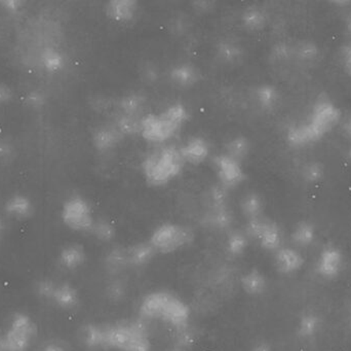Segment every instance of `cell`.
<instances>
[{
    "mask_svg": "<svg viewBox=\"0 0 351 351\" xmlns=\"http://www.w3.org/2000/svg\"><path fill=\"white\" fill-rule=\"evenodd\" d=\"M41 65L51 73L61 71L65 67L66 60L63 53L55 47H47L40 55Z\"/></svg>",
    "mask_w": 351,
    "mask_h": 351,
    "instance_id": "4316f807",
    "label": "cell"
},
{
    "mask_svg": "<svg viewBox=\"0 0 351 351\" xmlns=\"http://www.w3.org/2000/svg\"><path fill=\"white\" fill-rule=\"evenodd\" d=\"M61 218L67 228L80 233H90L96 222L92 206L80 195L71 196L64 202Z\"/></svg>",
    "mask_w": 351,
    "mask_h": 351,
    "instance_id": "ba28073f",
    "label": "cell"
},
{
    "mask_svg": "<svg viewBox=\"0 0 351 351\" xmlns=\"http://www.w3.org/2000/svg\"><path fill=\"white\" fill-rule=\"evenodd\" d=\"M38 333L36 323L32 317L25 313L12 315L8 327L2 332L4 350L27 351L30 350Z\"/></svg>",
    "mask_w": 351,
    "mask_h": 351,
    "instance_id": "5b68a950",
    "label": "cell"
},
{
    "mask_svg": "<svg viewBox=\"0 0 351 351\" xmlns=\"http://www.w3.org/2000/svg\"><path fill=\"white\" fill-rule=\"evenodd\" d=\"M342 121L339 107L327 96H319L306 119L289 126L286 141L291 148H302L317 144Z\"/></svg>",
    "mask_w": 351,
    "mask_h": 351,
    "instance_id": "7a4b0ae2",
    "label": "cell"
},
{
    "mask_svg": "<svg viewBox=\"0 0 351 351\" xmlns=\"http://www.w3.org/2000/svg\"><path fill=\"white\" fill-rule=\"evenodd\" d=\"M139 76L145 84H156L160 78V69L154 62H143L140 66Z\"/></svg>",
    "mask_w": 351,
    "mask_h": 351,
    "instance_id": "8d00e7d4",
    "label": "cell"
},
{
    "mask_svg": "<svg viewBox=\"0 0 351 351\" xmlns=\"http://www.w3.org/2000/svg\"><path fill=\"white\" fill-rule=\"evenodd\" d=\"M90 106L96 113H108L112 109H117V102L111 100L109 97L104 95L95 96L90 101Z\"/></svg>",
    "mask_w": 351,
    "mask_h": 351,
    "instance_id": "ab89813d",
    "label": "cell"
},
{
    "mask_svg": "<svg viewBox=\"0 0 351 351\" xmlns=\"http://www.w3.org/2000/svg\"><path fill=\"white\" fill-rule=\"evenodd\" d=\"M216 57L219 61L226 65H237L245 57L243 47L232 39H224L217 43Z\"/></svg>",
    "mask_w": 351,
    "mask_h": 351,
    "instance_id": "d6986e66",
    "label": "cell"
},
{
    "mask_svg": "<svg viewBox=\"0 0 351 351\" xmlns=\"http://www.w3.org/2000/svg\"><path fill=\"white\" fill-rule=\"evenodd\" d=\"M173 351H183V350H173Z\"/></svg>",
    "mask_w": 351,
    "mask_h": 351,
    "instance_id": "6f0895ef",
    "label": "cell"
},
{
    "mask_svg": "<svg viewBox=\"0 0 351 351\" xmlns=\"http://www.w3.org/2000/svg\"><path fill=\"white\" fill-rule=\"evenodd\" d=\"M40 351H66V350L62 344L58 343V342H51L45 346Z\"/></svg>",
    "mask_w": 351,
    "mask_h": 351,
    "instance_id": "681fc988",
    "label": "cell"
},
{
    "mask_svg": "<svg viewBox=\"0 0 351 351\" xmlns=\"http://www.w3.org/2000/svg\"><path fill=\"white\" fill-rule=\"evenodd\" d=\"M86 260V249L78 243H69L60 251L58 264L62 269L74 271L84 265Z\"/></svg>",
    "mask_w": 351,
    "mask_h": 351,
    "instance_id": "e0dca14e",
    "label": "cell"
},
{
    "mask_svg": "<svg viewBox=\"0 0 351 351\" xmlns=\"http://www.w3.org/2000/svg\"><path fill=\"white\" fill-rule=\"evenodd\" d=\"M193 239V231L188 227L176 223H165L154 229L149 242L156 253H172L191 245Z\"/></svg>",
    "mask_w": 351,
    "mask_h": 351,
    "instance_id": "8992f818",
    "label": "cell"
},
{
    "mask_svg": "<svg viewBox=\"0 0 351 351\" xmlns=\"http://www.w3.org/2000/svg\"><path fill=\"white\" fill-rule=\"evenodd\" d=\"M210 210L228 207L229 190L221 185H213L206 193Z\"/></svg>",
    "mask_w": 351,
    "mask_h": 351,
    "instance_id": "e575fe53",
    "label": "cell"
},
{
    "mask_svg": "<svg viewBox=\"0 0 351 351\" xmlns=\"http://www.w3.org/2000/svg\"><path fill=\"white\" fill-rule=\"evenodd\" d=\"M340 60L346 73L351 78V41L346 43L340 49Z\"/></svg>",
    "mask_w": 351,
    "mask_h": 351,
    "instance_id": "ee69618b",
    "label": "cell"
},
{
    "mask_svg": "<svg viewBox=\"0 0 351 351\" xmlns=\"http://www.w3.org/2000/svg\"><path fill=\"white\" fill-rule=\"evenodd\" d=\"M300 174L305 183L308 185H317V183H321L325 177V167L317 161H309L303 165Z\"/></svg>",
    "mask_w": 351,
    "mask_h": 351,
    "instance_id": "4dcf8cb0",
    "label": "cell"
},
{
    "mask_svg": "<svg viewBox=\"0 0 351 351\" xmlns=\"http://www.w3.org/2000/svg\"><path fill=\"white\" fill-rule=\"evenodd\" d=\"M241 286L247 294L257 296L265 291L266 280L261 272L251 270L241 278Z\"/></svg>",
    "mask_w": 351,
    "mask_h": 351,
    "instance_id": "83f0119b",
    "label": "cell"
},
{
    "mask_svg": "<svg viewBox=\"0 0 351 351\" xmlns=\"http://www.w3.org/2000/svg\"><path fill=\"white\" fill-rule=\"evenodd\" d=\"M342 131H343L344 136L351 141V115H348L346 119L341 121Z\"/></svg>",
    "mask_w": 351,
    "mask_h": 351,
    "instance_id": "c3c4849f",
    "label": "cell"
},
{
    "mask_svg": "<svg viewBox=\"0 0 351 351\" xmlns=\"http://www.w3.org/2000/svg\"><path fill=\"white\" fill-rule=\"evenodd\" d=\"M294 57V47L287 43H276L270 52V59L274 62H286Z\"/></svg>",
    "mask_w": 351,
    "mask_h": 351,
    "instance_id": "74e56055",
    "label": "cell"
},
{
    "mask_svg": "<svg viewBox=\"0 0 351 351\" xmlns=\"http://www.w3.org/2000/svg\"><path fill=\"white\" fill-rule=\"evenodd\" d=\"M14 93L12 88L4 82H0V105L8 104L12 100Z\"/></svg>",
    "mask_w": 351,
    "mask_h": 351,
    "instance_id": "bcb514c9",
    "label": "cell"
},
{
    "mask_svg": "<svg viewBox=\"0 0 351 351\" xmlns=\"http://www.w3.org/2000/svg\"><path fill=\"white\" fill-rule=\"evenodd\" d=\"M315 227L308 222H301L293 231L292 239L300 247H307L313 243L315 239Z\"/></svg>",
    "mask_w": 351,
    "mask_h": 351,
    "instance_id": "d590c367",
    "label": "cell"
},
{
    "mask_svg": "<svg viewBox=\"0 0 351 351\" xmlns=\"http://www.w3.org/2000/svg\"><path fill=\"white\" fill-rule=\"evenodd\" d=\"M319 45L311 41H300L294 47V57L302 63L313 64L319 59Z\"/></svg>",
    "mask_w": 351,
    "mask_h": 351,
    "instance_id": "f1b7e54d",
    "label": "cell"
},
{
    "mask_svg": "<svg viewBox=\"0 0 351 351\" xmlns=\"http://www.w3.org/2000/svg\"><path fill=\"white\" fill-rule=\"evenodd\" d=\"M241 21L247 30L257 32L267 26L268 16L259 6H249L241 12Z\"/></svg>",
    "mask_w": 351,
    "mask_h": 351,
    "instance_id": "44dd1931",
    "label": "cell"
},
{
    "mask_svg": "<svg viewBox=\"0 0 351 351\" xmlns=\"http://www.w3.org/2000/svg\"><path fill=\"white\" fill-rule=\"evenodd\" d=\"M319 328V321L317 317L313 315H305L299 325V333L303 337H311L315 335Z\"/></svg>",
    "mask_w": 351,
    "mask_h": 351,
    "instance_id": "f35d334b",
    "label": "cell"
},
{
    "mask_svg": "<svg viewBox=\"0 0 351 351\" xmlns=\"http://www.w3.org/2000/svg\"><path fill=\"white\" fill-rule=\"evenodd\" d=\"M105 264L111 272H119L121 270L129 267L128 249L114 247V249H111L105 258Z\"/></svg>",
    "mask_w": 351,
    "mask_h": 351,
    "instance_id": "f546056e",
    "label": "cell"
},
{
    "mask_svg": "<svg viewBox=\"0 0 351 351\" xmlns=\"http://www.w3.org/2000/svg\"><path fill=\"white\" fill-rule=\"evenodd\" d=\"M251 150L252 144L249 138L243 135H237L227 140L225 144L224 154L243 163L251 154Z\"/></svg>",
    "mask_w": 351,
    "mask_h": 351,
    "instance_id": "603a6c76",
    "label": "cell"
},
{
    "mask_svg": "<svg viewBox=\"0 0 351 351\" xmlns=\"http://www.w3.org/2000/svg\"><path fill=\"white\" fill-rule=\"evenodd\" d=\"M344 24H346V32H348V34L351 37V12H348V16H346Z\"/></svg>",
    "mask_w": 351,
    "mask_h": 351,
    "instance_id": "f5cc1de1",
    "label": "cell"
},
{
    "mask_svg": "<svg viewBox=\"0 0 351 351\" xmlns=\"http://www.w3.org/2000/svg\"><path fill=\"white\" fill-rule=\"evenodd\" d=\"M86 350L152 351L147 330L141 321H121L111 325L88 324L80 332Z\"/></svg>",
    "mask_w": 351,
    "mask_h": 351,
    "instance_id": "6da1fadb",
    "label": "cell"
},
{
    "mask_svg": "<svg viewBox=\"0 0 351 351\" xmlns=\"http://www.w3.org/2000/svg\"><path fill=\"white\" fill-rule=\"evenodd\" d=\"M204 224L217 230H227L233 223L232 212L228 207L213 208L204 216Z\"/></svg>",
    "mask_w": 351,
    "mask_h": 351,
    "instance_id": "484cf974",
    "label": "cell"
},
{
    "mask_svg": "<svg viewBox=\"0 0 351 351\" xmlns=\"http://www.w3.org/2000/svg\"><path fill=\"white\" fill-rule=\"evenodd\" d=\"M24 101L27 106L31 107V109H40L45 106L47 98H45V93L39 90H33L27 93Z\"/></svg>",
    "mask_w": 351,
    "mask_h": 351,
    "instance_id": "60d3db41",
    "label": "cell"
},
{
    "mask_svg": "<svg viewBox=\"0 0 351 351\" xmlns=\"http://www.w3.org/2000/svg\"><path fill=\"white\" fill-rule=\"evenodd\" d=\"M106 16L117 24H129L139 16L140 5L135 0H112L105 5Z\"/></svg>",
    "mask_w": 351,
    "mask_h": 351,
    "instance_id": "4fadbf2b",
    "label": "cell"
},
{
    "mask_svg": "<svg viewBox=\"0 0 351 351\" xmlns=\"http://www.w3.org/2000/svg\"><path fill=\"white\" fill-rule=\"evenodd\" d=\"M200 71L194 64L181 62L176 64L169 72V78L176 87L192 88L200 82Z\"/></svg>",
    "mask_w": 351,
    "mask_h": 351,
    "instance_id": "9a60e30c",
    "label": "cell"
},
{
    "mask_svg": "<svg viewBox=\"0 0 351 351\" xmlns=\"http://www.w3.org/2000/svg\"><path fill=\"white\" fill-rule=\"evenodd\" d=\"M249 245V237L241 231H232L227 237L226 249L231 256H241Z\"/></svg>",
    "mask_w": 351,
    "mask_h": 351,
    "instance_id": "d6a6232c",
    "label": "cell"
},
{
    "mask_svg": "<svg viewBox=\"0 0 351 351\" xmlns=\"http://www.w3.org/2000/svg\"><path fill=\"white\" fill-rule=\"evenodd\" d=\"M107 293H108L109 298L112 299V300H121L125 296V284L121 282V280H117L109 286Z\"/></svg>",
    "mask_w": 351,
    "mask_h": 351,
    "instance_id": "7bdbcfd3",
    "label": "cell"
},
{
    "mask_svg": "<svg viewBox=\"0 0 351 351\" xmlns=\"http://www.w3.org/2000/svg\"><path fill=\"white\" fill-rule=\"evenodd\" d=\"M180 131L181 129L173 124L162 111L160 113H148L142 117L140 135L148 144L164 146Z\"/></svg>",
    "mask_w": 351,
    "mask_h": 351,
    "instance_id": "9c48e42d",
    "label": "cell"
},
{
    "mask_svg": "<svg viewBox=\"0 0 351 351\" xmlns=\"http://www.w3.org/2000/svg\"><path fill=\"white\" fill-rule=\"evenodd\" d=\"M254 102L263 111H272L280 102V93L274 84H261L253 90Z\"/></svg>",
    "mask_w": 351,
    "mask_h": 351,
    "instance_id": "ac0fdd59",
    "label": "cell"
},
{
    "mask_svg": "<svg viewBox=\"0 0 351 351\" xmlns=\"http://www.w3.org/2000/svg\"><path fill=\"white\" fill-rule=\"evenodd\" d=\"M241 210L247 220L262 218L264 212L263 198L256 193H247L241 201Z\"/></svg>",
    "mask_w": 351,
    "mask_h": 351,
    "instance_id": "d4e9b609",
    "label": "cell"
},
{
    "mask_svg": "<svg viewBox=\"0 0 351 351\" xmlns=\"http://www.w3.org/2000/svg\"><path fill=\"white\" fill-rule=\"evenodd\" d=\"M332 4H334L335 6H338V8H348L351 5V1H348V0H340V1H332Z\"/></svg>",
    "mask_w": 351,
    "mask_h": 351,
    "instance_id": "816d5d0a",
    "label": "cell"
},
{
    "mask_svg": "<svg viewBox=\"0 0 351 351\" xmlns=\"http://www.w3.org/2000/svg\"><path fill=\"white\" fill-rule=\"evenodd\" d=\"M146 106H147V97L138 91L127 93L117 101L119 115H130V117H143Z\"/></svg>",
    "mask_w": 351,
    "mask_h": 351,
    "instance_id": "2e32d148",
    "label": "cell"
},
{
    "mask_svg": "<svg viewBox=\"0 0 351 351\" xmlns=\"http://www.w3.org/2000/svg\"><path fill=\"white\" fill-rule=\"evenodd\" d=\"M179 150L185 164H202L210 154V142L202 136L189 138Z\"/></svg>",
    "mask_w": 351,
    "mask_h": 351,
    "instance_id": "5bb4252c",
    "label": "cell"
},
{
    "mask_svg": "<svg viewBox=\"0 0 351 351\" xmlns=\"http://www.w3.org/2000/svg\"><path fill=\"white\" fill-rule=\"evenodd\" d=\"M34 293L40 300L47 301L63 310H73L80 302L78 291L68 282H58L49 278L37 280Z\"/></svg>",
    "mask_w": 351,
    "mask_h": 351,
    "instance_id": "52a82bcc",
    "label": "cell"
},
{
    "mask_svg": "<svg viewBox=\"0 0 351 351\" xmlns=\"http://www.w3.org/2000/svg\"><path fill=\"white\" fill-rule=\"evenodd\" d=\"M276 267L282 273L296 271L302 265V258L294 249H282L276 251Z\"/></svg>",
    "mask_w": 351,
    "mask_h": 351,
    "instance_id": "cb8c5ba5",
    "label": "cell"
},
{
    "mask_svg": "<svg viewBox=\"0 0 351 351\" xmlns=\"http://www.w3.org/2000/svg\"><path fill=\"white\" fill-rule=\"evenodd\" d=\"M90 234L95 238L98 239L99 241L110 242L117 234V229L110 220L100 218V220H96V222H95Z\"/></svg>",
    "mask_w": 351,
    "mask_h": 351,
    "instance_id": "836d02e7",
    "label": "cell"
},
{
    "mask_svg": "<svg viewBox=\"0 0 351 351\" xmlns=\"http://www.w3.org/2000/svg\"><path fill=\"white\" fill-rule=\"evenodd\" d=\"M24 2L19 1V0H4V1H0V5L2 6L4 10L8 12H18L22 10L24 6Z\"/></svg>",
    "mask_w": 351,
    "mask_h": 351,
    "instance_id": "f6af8a7d",
    "label": "cell"
},
{
    "mask_svg": "<svg viewBox=\"0 0 351 351\" xmlns=\"http://www.w3.org/2000/svg\"><path fill=\"white\" fill-rule=\"evenodd\" d=\"M16 156V150L12 141L8 139H0V162L8 163L12 162Z\"/></svg>",
    "mask_w": 351,
    "mask_h": 351,
    "instance_id": "b9f144b4",
    "label": "cell"
},
{
    "mask_svg": "<svg viewBox=\"0 0 351 351\" xmlns=\"http://www.w3.org/2000/svg\"><path fill=\"white\" fill-rule=\"evenodd\" d=\"M213 165L219 185H223L229 191L239 187L245 181V172L243 163L227 156L224 152L215 157Z\"/></svg>",
    "mask_w": 351,
    "mask_h": 351,
    "instance_id": "8fae6325",
    "label": "cell"
},
{
    "mask_svg": "<svg viewBox=\"0 0 351 351\" xmlns=\"http://www.w3.org/2000/svg\"><path fill=\"white\" fill-rule=\"evenodd\" d=\"M184 165L179 148L160 146L142 161V174L152 187H165L181 174Z\"/></svg>",
    "mask_w": 351,
    "mask_h": 351,
    "instance_id": "3957f363",
    "label": "cell"
},
{
    "mask_svg": "<svg viewBox=\"0 0 351 351\" xmlns=\"http://www.w3.org/2000/svg\"><path fill=\"white\" fill-rule=\"evenodd\" d=\"M1 231H2V223H1V220H0V234H1Z\"/></svg>",
    "mask_w": 351,
    "mask_h": 351,
    "instance_id": "9f6ffc18",
    "label": "cell"
},
{
    "mask_svg": "<svg viewBox=\"0 0 351 351\" xmlns=\"http://www.w3.org/2000/svg\"><path fill=\"white\" fill-rule=\"evenodd\" d=\"M194 10L198 12H208L214 10L215 3L210 1H196L192 3Z\"/></svg>",
    "mask_w": 351,
    "mask_h": 351,
    "instance_id": "7dc6e473",
    "label": "cell"
},
{
    "mask_svg": "<svg viewBox=\"0 0 351 351\" xmlns=\"http://www.w3.org/2000/svg\"><path fill=\"white\" fill-rule=\"evenodd\" d=\"M4 210L8 216L16 220H28L34 214V205L30 198L22 194H16L12 196L6 201L4 205Z\"/></svg>",
    "mask_w": 351,
    "mask_h": 351,
    "instance_id": "ffe728a7",
    "label": "cell"
},
{
    "mask_svg": "<svg viewBox=\"0 0 351 351\" xmlns=\"http://www.w3.org/2000/svg\"><path fill=\"white\" fill-rule=\"evenodd\" d=\"M348 158L350 159L351 161V146H350V148H348Z\"/></svg>",
    "mask_w": 351,
    "mask_h": 351,
    "instance_id": "11a10c76",
    "label": "cell"
},
{
    "mask_svg": "<svg viewBox=\"0 0 351 351\" xmlns=\"http://www.w3.org/2000/svg\"><path fill=\"white\" fill-rule=\"evenodd\" d=\"M249 238L259 241L260 245L267 251H278L282 243V231L272 220L263 216L247 220L245 230Z\"/></svg>",
    "mask_w": 351,
    "mask_h": 351,
    "instance_id": "30bf717a",
    "label": "cell"
},
{
    "mask_svg": "<svg viewBox=\"0 0 351 351\" xmlns=\"http://www.w3.org/2000/svg\"><path fill=\"white\" fill-rule=\"evenodd\" d=\"M0 351H5L4 350L3 335L1 332H0Z\"/></svg>",
    "mask_w": 351,
    "mask_h": 351,
    "instance_id": "db71d44e",
    "label": "cell"
},
{
    "mask_svg": "<svg viewBox=\"0 0 351 351\" xmlns=\"http://www.w3.org/2000/svg\"><path fill=\"white\" fill-rule=\"evenodd\" d=\"M156 253V249H154L149 241L136 243V245L128 247L130 266H134V267L145 266L146 264L152 262Z\"/></svg>",
    "mask_w": 351,
    "mask_h": 351,
    "instance_id": "7402d4cb",
    "label": "cell"
},
{
    "mask_svg": "<svg viewBox=\"0 0 351 351\" xmlns=\"http://www.w3.org/2000/svg\"><path fill=\"white\" fill-rule=\"evenodd\" d=\"M350 321H351V315H350Z\"/></svg>",
    "mask_w": 351,
    "mask_h": 351,
    "instance_id": "680465c9",
    "label": "cell"
},
{
    "mask_svg": "<svg viewBox=\"0 0 351 351\" xmlns=\"http://www.w3.org/2000/svg\"><path fill=\"white\" fill-rule=\"evenodd\" d=\"M125 139L114 123L99 126L92 134V144L95 150L101 154L111 152L119 148Z\"/></svg>",
    "mask_w": 351,
    "mask_h": 351,
    "instance_id": "7c38bea8",
    "label": "cell"
},
{
    "mask_svg": "<svg viewBox=\"0 0 351 351\" xmlns=\"http://www.w3.org/2000/svg\"><path fill=\"white\" fill-rule=\"evenodd\" d=\"M251 351H271V348L265 342H260V343L256 344Z\"/></svg>",
    "mask_w": 351,
    "mask_h": 351,
    "instance_id": "f907efd6",
    "label": "cell"
},
{
    "mask_svg": "<svg viewBox=\"0 0 351 351\" xmlns=\"http://www.w3.org/2000/svg\"><path fill=\"white\" fill-rule=\"evenodd\" d=\"M142 117H130V115H119L113 123L119 128L125 137L127 136L140 135Z\"/></svg>",
    "mask_w": 351,
    "mask_h": 351,
    "instance_id": "1f68e13d",
    "label": "cell"
},
{
    "mask_svg": "<svg viewBox=\"0 0 351 351\" xmlns=\"http://www.w3.org/2000/svg\"><path fill=\"white\" fill-rule=\"evenodd\" d=\"M140 315L144 319H160L177 331L189 327V307L168 292H154L146 296L140 305Z\"/></svg>",
    "mask_w": 351,
    "mask_h": 351,
    "instance_id": "277c9868",
    "label": "cell"
}]
</instances>
